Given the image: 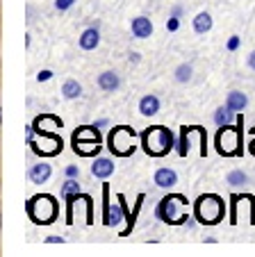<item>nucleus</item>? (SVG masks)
<instances>
[{"label":"nucleus","instance_id":"nucleus-29","mask_svg":"<svg viewBox=\"0 0 255 257\" xmlns=\"http://www.w3.org/2000/svg\"><path fill=\"white\" fill-rule=\"evenodd\" d=\"M248 68H253V71H255V50L248 55Z\"/></svg>","mask_w":255,"mask_h":257},{"label":"nucleus","instance_id":"nucleus-5","mask_svg":"<svg viewBox=\"0 0 255 257\" xmlns=\"http://www.w3.org/2000/svg\"><path fill=\"white\" fill-rule=\"evenodd\" d=\"M214 146H217L219 155L237 157L241 153V132H239V127H232V125L219 127L217 139H214Z\"/></svg>","mask_w":255,"mask_h":257},{"label":"nucleus","instance_id":"nucleus-8","mask_svg":"<svg viewBox=\"0 0 255 257\" xmlns=\"http://www.w3.org/2000/svg\"><path fill=\"white\" fill-rule=\"evenodd\" d=\"M32 127L34 132H55L57 127H62V118H57L55 114H41L34 118Z\"/></svg>","mask_w":255,"mask_h":257},{"label":"nucleus","instance_id":"nucleus-31","mask_svg":"<svg viewBox=\"0 0 255 257\" xmlns=\"http://www.w3.org/2000/svg\"><path fill=\"white\" fill-rule=\"evenodd\" d=\"M46 241H48V243H57V241H64V239L62 237H48Z\"/></svg>","mask_w":255,"mask_h":257},{"label":"nucleus","instance_id":"nucleus-16","mask_svg":"<svg viewBox=\"0 0 255 257\" xmlns=\"http://www.w3.org/2000/svg\"><path fill=\"white\" fill-rule=\"evenodd\" d=\"M119 84H121V80L114 71H103L101 75H98V87H101L103 91H116Z\"/></svg>","mask_w":255,"mask_h":257},{"label":"nucleus","instance_id":"nucleus-33","mask_svg":"<svg viewBox=\"0 0 255 257\" xmlns=\"http://www.w3.org/2000/svg\"><path fill=\"white\" fill-rule=\"evenodd\" d=\"M237 44H239V39H237V37H232L230 44H228V46H230V48H237Z\"/></svg>","mask_w":255,"mask_h":257},{"label":"nucleus","instance_id":"nucleus-24","mask_svg":"<svg viewBox=\"0 0 255 257\" xmlns=\"http://www.w3.org/2000/svg\"><path fill=\"white\" fill-rule=\"evenodd\" d=\"M226 182L230 187H244V185H248V175H246L244 171H230L228 178H226Z\"/></svg>","mask_w":255,"mask_h":257},{"label":"nucleus","instance_id":"nucleus-20","mask_svg":"<svg viewBox=\"0 0 255 257\" xmlns=\"http://www.w3.org/2000/svg\"><path fill=\"white\" fill-rule=\"evenodd\" d=\"M235 114L237 112H232L230 107H219L217 112H214V123H217L219 127H223V125H232V121H235Z\"/></svg>","mask_w":255,"mask_h":257},{"label":"nucleus","instance_id":"nucleus-6","mask_svg":"<svg viewBox=\"0 0 255 257\" xmlns=\"http://www.w3.org/2000/svg\"><path fill=\"white\" fill-rule=\"evenodd\" d=\"M178 205H187V198H185V196H164L157 205V218L168 225L187 223L189 216L178 212Z\"/></svg>","mask_w":255,"mask_h":257},{"label":"nucleus","instance_id":"nucleus-2","mask_svg":"<svg viewBox=\"0 0 255 257\" xmlns=\"http://www.w3.org/2000/svg\"><path fill=\"white\" fill-rule=\"evenodd\" d=\"M194 214H196L198 223L217 225L223 218V214H226V203L217 194H203V196H198L196 205H194Z\"/></svg>","mask_w":255,"mask_h":257},{"label":"nucleus","instance_id":"nucleus-7","mask_svg":"<svg viewBox=\"0 0 255 257\" xmlns=\"http://www.w3.org/2000/svg\"><path fill=\"white\" fill-rule=\"evenodd\" d=\"M37 135H39V141H34V139L28 141L37 155L53 157V155H57V153H62V139H59L57 135H53V132H37Z\"/></svg>","mask_w":255,"mask_h":257},{"label":"nucleus","instance_id":"nucleus-25","mask_svg":"<svg viewBox=\"0 0 255 257\" xmlns=\"http://www.w3.org/2000/svg\"><path fill=\"white\" fill-rule=\"evenodd\" d=\"M73 194H80V185H77L75 178H68L62 185V198H68V196H73Z\"/></svg>","mask_w":255,"mask_h":257},{"label":"nucleus","instance_id":"nucleus-17","mask_svg":"<svg viewBox=\"0 0 255 257\" xmlns=\"http://www.w3.org/2000/svg\"><path fill=\"white\" fill-rule=\"evenodd\" d=\"M71 141H101V135H98L96 125H82L73 132Z\"/></svg>","mask_w":255,"mask_h":257},{"label":"nucleus","instance_id":"nucleus-23","mask_svg":"<svg viewBox=\"0 0 255 257\" xmlns=\"http://www.w3.org/2000/svg\"><path fill=\"white\" fill-rule=\"evenodd\" d=\"M192 78H194V68H192V64H180V66L176 68V82L187 84V82H192Z\"/></svg>","mask_w":255,"mask_h":257},{"label":"nucleus","instance_id":"nucleus-22","mask_svg":"<svg viewBox=\"0 0 255 257\" xmlns=\"http://www.w3.org/2000/svg\"><path fill=\"white\" fill-rule=\"evenodd\" d=\"M62 96L66 98V100H75V98L82 96V87L80 82H75V80H66L62 87Z\"/></svg>","mask_w":255,"mask_h":257},{"label":"nucleus","instance_id":"nucleus-21","mask_svg":"<svg viewBox=\"0 0 255 257\" xmlns=\"http://www.w3.org/2000/svg\"><path fill=\"white\" fill-rule=\"evenodd\" d=\"M212 30V16L207 14V12H201V14H196V19H194V32L196 34H205Z\"/></svg>","mask_w":255,"mask_h":257},{"label":"nucleus","instance_id":"nucleus-3","mask_svg":"<svg viewBox=\"0 0 255 257\" xmlns=\"http://www.w3.org/2000/svg\"><path fill=\"white\" fill-rule=\"evenodd\" d=\"M141 146H144L146 155L164 157L174 148V135L164 125H153V127H148V130H144V135H141Z\"/></svg>","mask_w":255,"mask_h":257},{"label":"nucleus","instance_id":"nucleus-28","mask_svg":"<svg viewBox=\"0 0 255 257\" xmlns=\"http://www.w3.org/2000/svg\"><path fill=\"white\" fill-rule=\"evenodd\" d=\"M66 175H68V178H77V175H80V171H77V166H66Z\"/></svg>","mask_w":255,"mask_h":257},{"label":"nucleus","instance_id":"nucleus-15","mask_svg":"<svg viewBox=\"0 0 255 257\" xmlns=\"http://www.w3.org/2000/svg\"><path fill=\"white\" fill-rule=\"evenodd\" d=\"M92 173L96 175V178H101V180L110 178V175L114 173V162L107 160V157H98V160L92 164Z\"/></svg>","mask_w":255,"mask_h":257},{"label":"nucleus","instance_id":"nucleus-1","mask_svg":"<svg viewBox=\"0 0 255 257\" xmlns=\"http://www.w3.org/2000/svg\"><path fill=\"white\" fill-rule=\"evenodd\" d=\"M25 212L28 216L32 218V223L37 225H50L57 218V200L53 198L50 194H37L25 203Z\"/></svg>","mask_w":255,"mask_h":257},{"label":"nucleus","instance_id":"nucleus-14","mask_svg":"<svg viewBox=\"0 0 255 257\" xmlns=\"http://www.w3.org/2000/svg\"><path fill=\"white\" fill-rule=\"evenodd\" d=\"M73 151L80 157H94L101 151V141H73Z\"/></svg>","mask_w":255,"mask_h":257},{"label":"nucleus","instance_id":"nucleus-10","mask_svg":"<svg viewBox=\"0 0 255 257\" xmlns=\"http://www.w3.org/2000/svg\"><path fill=\"white\" fill-rule=\"evenodd\" d=\"M50 175H53V169H50V164H34L32 169H30V173H28V178H30V182L32 185H44V182H48L50 180Z\"/></svg>","mask_w":255,"mask_h":257},{"label":"nucleus","instance_id":"nucleus-18","mask_svg":"<svg viewBox=\"0 0 255 257\" xmlns=\"http://www.w3.org/2000/svg\"><path fill=\"white\" fill-rule=\"evenodd\" d=\"M226 105L230 107L232 112H244L246 109V105H248V98H246V93L244 91H230L228 93V98H226Z\"/></svg>","mask_w":255,"mask_h":257},{"label":"nucleus","instance_id":"nucleus-35","mask_svg":"<svg viewBox=\"0 0 255 257\" xmlns=\"http://www.w3.org/2000/svg\"><path fill=\"white\" fill-rule=\"evenodd\" d=\"M130 62H139V55H137V53H130Z\"/></svg>","mask_w":255,"mask_h":257},{"label":"nucleus","instance_id":"nucleus-34","mask_svg":"<svg viewBox=\"0 0 255 257\" xmlns=\"http://www.w3.org/2000/svg\"><path fill=\"white\" fill-rule=\"evenodd\" d=\"M180 14H183V7H174V16H176V19H178Z\"/></svg>","mask_w":255,"mask_h":257},{"label":"nucleus","instance_id":"nucleus-30","mask_svg":"<svg viewBox=\"0 0 255 257\" xmlns=\"http://www.w3.org/2000/svg\"><path fill=\"white\" fill-rule=\"evenodd\" d=\"M176 28H178V19L171 16V21H168V30H176Z\"/></svg>","mask_w":255,"mask_h":257},{"label":"nucleus","instance_id":"nucleus-9","mask_svg":"<svg viewBox=\"0 0 255 257\" xmlns=\"http://www.w3.org/2000/svg\"><path fill=\"white\" fill-rule=\"evenodd\" d=\"M201 130H203L201 125H185L183 127V132H180V144H178V153L183 157L189 153V148H192V144H194V137Z\"/></svg>","mask_w":255,"mask_h":257},{"label":"nucleus","instance_id":"nucleus-11","mask_svg":"<svg viewBox=\"0 0 255 257\" xmlns=\"http://www.w3.org/2000/svg\"><path fill=\"white\" fill-rule=\"evenodd\" d=\"M130 28H132V37H137V39H146V37L153 34V23H150V19H146V16L132 19Z\"/></svg>","mask_w":255,"mask_h":257},{"label":"nucleus","instance_id":"nucleus-13","mask_svg":"<svg viewBox=\"0 0 255 257\" xmlns=\"http://www.w3.org/2000/svg\"><path fill=\"white\" fill-rule=\"evenodd\" d=\"M155 185L162 187V189H168V187H174L178 185V173L171 169H157L155 171Z\"/></svg>","mask_w":255,"mask_h":257},{"label":"nucleus","instance_id":"nucleus-19","mask_svg":"<svg viewBox=\"0 0 255 257\" xmlns=\"http://www.w3.org/2000/svg\"><path fill=\"white\" fill-rule=\"evenodd\" d=\"M139 112L141 116H155L159 112V98L157 96H144L139 100Z\"/></svg>","mask_w":255,"mask_h":257},{"label":"nucleus","instance_id":"nucleus-12","mask_svg":"<svg viewBox=\"0 0 255 257\" xmlns=\"http://www.w3.org/2000/svg\"><path fill=\"white\" fill-rule=\"evenodd\" d=\"M101 44V32L98 28H87L80 34V48L82 50H96Z\"/></svg>","mask_w":255,"mask_h":257},{"label":"nucleus","instance_id":"nucleus-27","mask_svg":"<svg viewBox=\"0 0 255 257\" xmlns=\"http://www.w3.org/2000/svg\"><path fill=\"white\" fill-rule=\"evenodd\" d=\"M50 78H53V71H41V73L37 75L39 82H46V80H50Z\"/></svg>","mask_w":255,"mask_h":257},{"label":"nucleus","instance_id":"nucleus-26","mask_svg":"<svg viewBox=\"0 0 255 257\" xmlns=\"http://www.w3.org/2000/svg\"><path fill=\"white\" fill-rule=\"evenodd\" d=\"M75 5V0H55V10L57 12H66Z\"/></svg>","mask_w":255,"mask_h":257},{"label":"nucleus","instance_id":"nucleus-4","mask_svg":"<svg viewBox=\"0 0 255 257\" xmlns=\"http://www.w3.org/2000/svg\"><path fill=\"white\" fill-rule=\"evenodd\" d=\"M137 132L130 125H116L112 127L110 137H107V146H110L112 155L116 157H128L135 153L137 148Z\"/></svg>","mask_w":255,"mask_h":257},{"label":"nucleus","instance_id":"nucleus-32","mask_svg":"<svg viewBox=\"0 0 255 257\" xmlns=\"http://www.w3.org/2000/svg\"><path fill=\"white\" fill-rule=\"evenodd\" d=\"M250 132H253V135H255V127H250ZM248 146H250V153H253V155H255V139H253V141H250V144H248Z\"/></svg>","mask_w":255,"mask_h":257}]
</instances>
